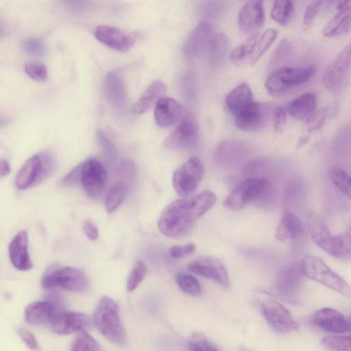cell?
Here are the masks:
<instances>
[{
    "label": "cell",
    "mask_w": 351,
    "mask_h": 351,
    "mask_svg": "<svg viewBox=\"0 0 351 351\" xmlns=\"http://www.w3.org/2000/svg\"><path fill=\"white\" fill-rule=\"evenodd\" d=\"M196 219L190 208L189 197L180 198L170 203L162 211L158 227L163 235L178 239L189 234Z\"/></svg>",
    "instance_id": "6da1fadb"
},
{
    "label": "cell",
    "mask_w": 351,
    "mask_h": 351,
    "mask_svg": "<svg viewBox=\"0 0 351 351\" xmlns=\"http://www.w3.org/2000/svg\"><path fill=\"white\" fill-rule=\"evenodd\" d=\"M93 321L99 332L110 342L124 346L127 335L117 303L110 298H101L93 315Z\"/></svg>",
    "instance_id": "7a4b0ae2"
},
{
    "label": "cell",
    "mask_w": 351,
    "mask_h": 351,
    "mask_svg": "<svg viewBox=\"0 0 351 351\" xmlns=\"http://www.w3.org/2000/svg\"><path fill=\"white\" fill-rule=\"evenodd\" d=\"M307 226L311 238L317 245L330 256L341 259L349 250L350 242L345 234L332 236L322 217L311 210L307 215Z\"/></svg>",
    "instance_id": "3957f363"
},
{
    "label": "cell",
    "mask_w": 351,
    "mask_h": 351,
    "mask_svg": "<svg viewBox=\"0 0 351 351\" xmlns=\"http://www.w3.org/2000/svg\"><path fill=\"white\" fill-rule=\"evenodd\" d=\"M315 65L302 67L285 66L274 69L267 77L265 86L274 97L285 95L292 89L308 82L316 72Z\"/></svg>",
    "instance_id": "277c9868"
},
{
    "label": "cell",
    "mask_w": 351,
    "mask_h": 351,
    "mask_svg": "<svg viewBox=\"0 0 351 351\" xmlns=\"http://www.w3.org/2000/svg\"><path fill=\"white\" fill-rule=\"evenodd\" d=\"M299 267L305 277L346 297H350V285L319 258L313 255H306L302 258Z\"/></svg>",
    "instance_id": "5b68a950"
},
{
    "label": "cell",
    "mask_w": 351,
    "mask_h": 351,
    "mask_svg": "<svg viewBox=\"0 0 351 351\" xmlns=\"http://www.w3.org/2000/svg\"><path fill=\"white\" fill-rule=\"evenodd\" d=\"M270 189L269 181L265 178H248L236 186L223 202L224 207L232 210L243 209L247 204L263 199Z\"/></svg>",
    "instance_id": "8992f818"
},
{
    "label": "cell",
    "mask_w": 351,
    "mask_h": 351,
    "mask_svg": "<svg viewBox=\"0 0 351 351\" xmlns=\"http://www.w3.org/2000/svg\"><path fill=\"white\" fill-rule=\"evenodd\" d=\"M56 167L53 156L45 152L30 157L21 167L15 178L19 189H26L40 184L53 173Z\"/></svg>",
    "instance_id": "52a82bcc"
},
{
    "label": "cell",
    "mask_w": 351,
    "mask_h": 351,
    "mask_svg": "<svg viewBox=\"0 0 351 351\" xmlns=\"http://www.w3.org/2000/svg\"><path fill=\"white\" fill-rule=\"evenodd\" d=\"M45 289L60 287L74 292H84L89 287L86 274L80 269L71 267L50 266L45 272L42 280Z\"/></svg>",
    "instance_id": "ba28073f"
},
{
    "label": "cell",
    "mask_w": 351,
    "mask_h": 351,
    "mask_svg": "<svg viewBox=\"0 0 351 351\" xmlns=\"http://www.w3.org/2000/svg\"><path fill=\"white\" fill-rule=\"evenodd\" d=\"M204 173V165L199 158L191 157L174 171L172 182L175 190L182 196L192 194L202 181Z\"/></svg>",
    "instance_id": "9c48e42d"
},
{
    "label": "cell",
    "mask_w": 351,
    "mask_h": 351,
    "mask_svg": "<svg viewBox=\"0 0 351 351\" xmlns=\"http://www.w3.org/2000/svg\"><path fill=\"white\" fill-rule=\"evenodd\" d=\"M257 302L262 315L274 330L287 333L299 328L298 322L281 303L267 298H260Z\"/></svg>",
    "instance_id": "30bf717a"
},
{
    "label": "cell",
    "mask_w": 351,
    "mask_h": 351,
    "mask_svg": "<svg viewBox=\"0 0 351 351\" xmlns=\"http://www.w3.org/2000/svg\"><path fill=\"white\" fill-rule=\"evenodd\" d=\"M351 63V45L348 43L326 66L322 77L323 85L328 90H339L346 82Z\"/></svg>",
    "instance_id": "8fae6325"
},
{
    "label": "cell",
    "mask_w": 351,
    "mask_h": 351,
    "mask_svg": "<svg viewBox=\"0 0 351 351\" xmlns=\"http://www.w3.org/2000/svg\"><path fill=\"white\" fill-rule=\"evenodd\" d=\"M80 183L86 193L93 199L99 198L105 191L107 173L104 165L95 158L81 163Z\"/></svg>",
    "instance_id": "7c38bea8"
},
{
    "label": "cell",
    "mask_w": 351,
    "mask_h": 351,
    "mask_svg": "<svg viewBox=\"0 0 351 351\" xmlns=\"http://www.w3.org/2000/svg\"><path fill=\"white\" fill-rule=\"evenodd\" d=\"M274 108L267 103L253 102L235 116L237 127L245 132H256L265 127L272 117Z\"/></svg>",
    "instance_id": "4fadbf2b"
},
{
    "label": "cell",
    "mask_w": 351,
    "mask_h": 351,
    "mask_svg": "<svg viewBox=\"0 0 351 351\" xmlns=\"http://www.w3.org/2000/svg\"><path fill=\"white\" fill-rule=\"evenodd\" d=\"M197 142V126L191 116L184 117L164 141L168 149L184 151L193 148Z\"/></svg>",
    "instance_id": "5bb4252c"
},
{
    "label": "cell",
    "mask_w": 351,
    "mask_h": 351,
    "mask_svg": "<svg viewBox=\"0 0 351 351\" xmlns=\"http://www.w3.org/2000/svg\"><path fill=\"white\" fill-rule=\"evenodd\" d=\"M303 276L299 265H290L282 269L276 279L274 290L277 295L289 302L298 300Z\"/></svg>",
    "instance_id": "9a60e30c"
},
{
    "label": "cell",
    "mask_w": 351,
    "mask_h": 351,
    "mask_svg": "<svg viewBox=\"0 0 351 351\" xmlns=\"http://www.w3.org/2000/svg\"><path fill=\"white\" fill-rule=\"evenodd\" d=\"M187 268L191 272L212 280L228 288L230 286L228 274L223 265L211 256H202L190 262Z\"/></svg>",
    "instance_id": "2e32d148"
},
{
    "label": "cell",
    "mask_w": 351,
    "mask_h": 351,
    "mask_svg": "<svg viewBox=\"0 0 351 351\" xmlns=\"http://www.w3.org/2000/svg\"><path fill=\"white\" fill-rule=\"evenodd\" d=\"M213 37L212 27L208 22H199L189 34L183 52L189 59H196L208 51Z\"/></svg>",
    "instance_id": "e0dca14e"
},
{
    "label": "cell",
    "mask_w": 351,
    "mask_h": 351,
    "mask_svg": "<svg viewBox=\"0 0 351 351\" xmlns=\"http://www.w3.org/2000/svg\"><path fill=\"white\" fill-rule=\"evenodd\" d=\"M90 323L89 317L82 313L66 311L56 313L50 326L58 335H69L84 330Z\"/></svg>",
    "instance_id": "ac0fdd59"
},
{
    "label": "cell",
    "mask_w": 351,
    "mask_h": 351,
    "mask_svg": "<svg viewBox=\"0 0 351 351\" xmlns=\"http://www.w3.org/2000/svg\"><path fill=\"white\" fill-rule=\"evenodd\" d=\"M94 35L97 40L106 46L121 51L128 50L134 41L132 34L110 25L97 27Z\"/></svg>",
    "instance_id": "d6986e66"
},
{
    "label": "cell",
    "mask_w": 351,
    "mask_h": 351,
    "mask_svg": "<svg viewBox=\"0 0 351 351\" xmlns=\"http://www.w3.org/2000/svg\"><path fill=\"white\" fill-rule=\"evenodd\" d=\"M311 321L317 327L332 333H344L350 328L347 319L331 308H323L317 311L313 315Z\"/></svg>",
    "instance_id": "ffe728a7"
},
{
    "label": "cell",
    "mask_w": 351,
    "mask_h": 351,
    "mask_svg": "<svg viewBox=\"0 0 351 351\" xmlns=\"http://www.w3.org/2000/svg\"><path fill=\"white\" fill-rule=\"evenodd\" d=\"M264 19L262 1H250L246 2L239 12V27L245 34L252 33L262 27Z\"/></svg>",
    "instance_id": "44dd1931"
},
{
    "label": "cell",
    "mask_w": 351,
    "mask_h": 351,
    "mask_svg": "<svg viewBox=\"0 0 351 351\" xmlns=\"http://www.w3.org/2000/svg\"><path fill=\"white\" fill-rule=\"evenodd\" d=\"M248 154V147L242 141L226 139L217 147L215 159L220 165H232L240 162Z\"/></svg>",
    "instance_id": "7402d4cb"
},
{
    "label": "cell",
    "mask_w": 351,
    "mask_h": 351,
    "mask_svg": "<svg viewBox=\"0 0 351 351\" xmlns=\"http://www.w3.org/2000/svg\"><path fill=\"white\" fill-rule=\"evenodd\" d=\"M12 264L20 271H28L32 263L28 253V237L24 230L19 231L12 239L8 247Z\"/></svg>",
    "instance_id": "603a6c76"
},
{
    "label": "cell",
    "mask_w": 351,
    "mask_h": 351,
    "mask_svg": "<svg viewBox=\"0 0 351 351\" xmlns=\"http://www.w3.org/2000/svg\"><path fill=\"white\" fill-rule=\"evenodd\" d=\"M154 112L157 125L161 128H167L178 121L182 109L176 100L164 96L154 106Z\"/></svg>",
    "instance_id": "cb8c5ba5"
},
{
    "label": "cell",
    "mask_w": 351,
    "mask_h": 351,
    "mask_svg": "<svg viewBox=\"0 0 351 351\" xmlns=\"http://www.w3.org/2000/svg\"><path fill=\"white\" fill-rule=\"evenodd\" d=\"M350 1H338L337 12L323 27L322 32L323 36L326 37H333L350 32Z\"/></svg>",
    "instance_id": "d4e9b609"
},
{
    "label": "cell",
    "mask_w": 351,
    "mask_h": 351,
    "mask_svg": "<svg viewBox=\"0 0 351 351\" xmlns=\"http://www.w3.org/2000/svg\"><path fill=\"white\" fill-rule=\"evenodd\" d=\"M166 89V86L162 81L155 80L152 82L132 106V113L134 114H141L147 111L153 106H155L161 97H164Z\"/></svg>",
    "instance_id": "484cf974"
},
{
    "label": "cell",
    "mask_w": 351,
    "mask_h": 351,
    "mask_svg": "<svg viewBox=\"0 0 351 351\" xmlns=\"http://www.w3.org/2000/svg\"><path fill=\"white\" fill-rule=\"evenodd\" d=\"M302 223L294 213L287 210L282 215L276 228L275 235L279 241L295 240L302 233Z\"/></svg>",
    "instance_id": "4316f807"
},
{
    "label": "cell",
    "mask_w": 351,
    "mask_h": 351,
    "mask_svg": "<svg viewBox=\"0 0 351 351\" xmlns=\"http://www.w3.org/2000/svg\"><path fill=\"white\" fill-rule=\"evenodd\" d=\"M316 103V97L313 93H304L289 102L286 110L293 117L306 121L315 113Z\"/></svg>",
    "instance_id": "83f0119b"
},
{
    "label": "cell",
    "mask_w": 351,
    "mask_h": 351,
    "mask_svg": "<svg viewBox=\"0 0 351 351\" xmlns=\"http://www.w3.org/2000/svg\"><path fill=\"white\" fill-rule=\"evenodd\" d=\"M56 314L54 305L49 302H35L25 311V321L30 325L50 324Z\"/></svg>",
    "instance_id": "f1b7e54d"
},
{
    "label": "cell",
    "mask_w": 351,
    "mask_h": 351,
    "mask_svg": "<svg viewBox=\"0 0 351 351\" xmlns=\"http://www.w3.org/2000/svg\"><path fill=\"white\" fill-rule=\"evenodd\" d=\"M252 91L249 84L243 82L234 88L226 97V104L235 115L243 108L254 102Z\"/></svg>",
    "instance_id": "f546056e"
},
{
    "label": "cell",
    "mask_w": 351,
    "mask_h": 351,
    "mask_svg": "<svg viewBox=\"0 0 351 351\" xmlns=\"http://www.w3.org/2000/svg\"><path fill=\"white\" fill-rule=\"evenodd\" d=\"M338 109L339 106L337 104H332L315 112L313 115L306 121V133L302 137V139L300 140L299 145L302 146L306 143L308 135L321 129L328 119H330L337 114Z\"/></svg>",
    "instance_id": "4dcf8cb0"
},
{
    "label": "cell",
    "mask_w": 351,
    "mask_h": 351,
    "mask_svg": "<svg viewBox=\"0 0 351 351\" xmlns=\"http://www.w3.org/2000/svg\"><path fill=\"white\" fill-rule=\"evenodd\" d=\"M104 90L108 101L114 106H121L125 99V92L121 77L110 72L105 77Z\"/></svg>",
    "instance_id": "1f68e13d"
},
{
    "label": "cell",
    "mask_w": 351,
    "mask_h": 351,
    "mask_svg": "<svg viewBox=\"0 0 351 351\" xmlns=\"http://www.w3.org/2000/svg\"><path fill=\"white\" fill-rule=\"evenodd\" d=\"M229 49L228 37L220 32L213 36L208 49V53L213 66H219L225 60Z\"/></svg>",
    "instance_id": "d6a6232c"
},
{
    "label": "cell",
    "mask_w": 351,
    "mask_h": 351,
    "mask_svg": "<svg viewBox=\"0 0 351 351\" xmlns=\"http://www.w3.org/2000/svg\"><path fill=\"white\" fill-rule=\"evenodd\" d=\"M258 36L259 32H254L231 51L230 59L234 65L241 66L251 60Z\"/></svg>",
    "instance_id": "836d02e7"
},
{
    "label": "cell",
    "mask_w": 351,
    "mask_h": 351,
    "mask_svg": "<svg viewBox=\"0 0 351 351\" xmlns=\"http://www.w3.org/2000/svg\"><path fill=\"white\" fill-rule=\"evenodd\" d=\"M189 205L196 218L206 213L215 203L216 196L210 191H204L192 197H189Z\"/></svg>",
    "instance_id": "e575fe53"
},
{
    "label": "cell",
    "mask_w": 351,
    "mask_h": 351,
    "mask_svg": "<svg viewBox=\"0 0 351 351\" xmlns=\"http://www.w3.org/2000/svg\"><path fill=\"white\" fill-rule=\"evenodd\" d=\"M293 56V48L291 42L287 38H283L273 52L269 66L274 69L285 66V64L291 60Z\"/></svg>",
    "instance_id": "d590c367"
},
{
    "label": "cell",
    "mask_w": 351,
    "mask_h": 351,
    "mask_svg": "<svg viewBox=\"0 0 351 351\" xmlns=\"http://www.w3.org/2000/svg\"><path fill=\"white\" fill-rule=\"evenodd\" d=\"M278 32L275 29L268 28L263 32L260 37L258 36L250 60L252 65L255 64L258 61L272 43L276 40Z\"/></svg>",
    "instance_id": "8d00e7d4"
},
{
    "label": "cell",
    "mask_w": 351,
    "mask_h": 351,
    "mask_svg": "<svg viewBox=\"0 0 351 351\" xmlns=\"http://www.w3.org/2000/svg\"><path fill=\"white\" fill-rule=\"evenodd\" d=\"M328 176L333 184L349 199L351 195L350 177L339 167H332Z\"/></svg>",
    "instance_id": "74e56055"
},
{
    "label": "cell",
    "mask_w": 351,
    "mask_h": 351,
    "mask_svg": "<svg viewBox=\"0 0 351 351\" xmlns=\"http://www.w3.org/2000/svg\"><path fill=\"white\" fill-rule=\"evenodd\" d=\"M128 192V187L123 183H117L112 186L107 193L105 201L108 212L114 211L124 201Z\"/></svg>",
    "instance_id": "f35d334b"
},
{
    "label": "cell",
    "mask_w": 351,
    "mask_h": 351,
    "mask_svg": "<svg viewBox=\"0 0 351 351\" xmlns=\"http://www.w3.org/2000/svg\"><path fill=\"white\" fill-rule=\"evenodd\" d=\"M293 13V4L290 1H276L271 10V17L282 25H286Z\"/></svg>",
    "instance_id": "ab89813d"
},
{
    "label": "cell",
    "mask_w": 351,
    "mask_h": 351,
    "mask_svg": "<svg viewBox=\"0 0 351 351\" xmlns=\"http://www.w3.org/2000/svg\"><path fill=\"white\" fill-rule=\"evenodd\" d=\"M69 351H101L97 341L85 330L80 331Z\"/></svg>",
    "instance_id": "60d3db41"
},
{
    "label": "cell",
    "mask_w": 351,
    "mask_h": 351,
    "mask_svg": "<svg viewBox=\"0 0 351 351\" xmlns=\"http://www.w3.org/2000/svg\"><path fill=\"white\" fill-rule=\"evenodd\" d=\"M176 280L183 292L193 296L201 294V285L194 276L185 273H179L176 275Z\"/></svg>",
    "instance_id": "b9f144b4"
},
{
    "label": "cell",
    "mask_w": 351,
    "mask_h": 351,
    "mask_svg": "<svg viewBox=\"0 0 351 351\" xmlns=\"http://www.w3.org/2000/svg\"><path fill=\"white\" fill-rule=\"evenodd\" d=\"M147 268L141 260L136 261L127 280V290L132 291L139 285L146 275Z\"/></svg>",
    "instance_id": "7bdbcfd3"
},
{
    "label": "cell",
    "mask_w": 351,
    "mask_h": 351,
    "mask_svg": "<svg viewBox=\"0 0 351 351\" xmlns=\"http://www.w3.org/2000/svg\"><path fill=\"white\" fill-rule=\"evenodd\" d=\"M322 342L330 351H351L350 337L327 336Z\"/></svg>",
    "instance_id": "ee69618b"
},
{
    "label": "cell",
    "mask_w": 351,
    "mask_h": 351,
    "mask_svg": "<svg viewBox=\"0 0 351 351\" xmlns=\"http://www.w3.org/2000/svg\"><path fill=\"white\" fill-rule=\"evenodd\" d=\"M189 346L191 351H217L216 346L200 332L191 336Z\"/></svg>",
    "instance_id": "f6af8a7d"
},
{
    "label": "cell",
    "mask_w": 351,
    "mask_h": 351,
    "mask_svg": "<svg viewBox=\"0 0 351 351\" xmlns=\"http://www.w3.org/2000/svg\"><path fill=\"white\" fill-rule=\"evenodd\" d=\"M24 70L29 77L37 82H45L48 77L47 69L40 62H27L24 66Z\"/></svg>",
    "instance_id": "bcb514c9"
},
{
    "label": "cell",
    "mask_w": 351,
    "mask_h": 351,
    "mask_svg": "<svg viewBox=\"0 0 351 351\" xmlns=\"http://www.w3.org/2000/svg\"><path fill=\"white\" fill-rule=\"evenodd\" d=\"M24 50L33 56H41L45 53V47L43 41L35 37H29L23 42Z\"/></svg>",
    "instance_id": "7dc6e473"
},
{
    "label": "cell",
    "mask_w": 351,
    "mask_h": 351,
    "mask_svg": "<svg viewBox=\"0 0 351 351\" xmlns=\"http://www.w3.org/2000/svg\"><path fill=\"white\" fill-rule=\"evenodd\" d=\"M302 182L299 179L290 180L285 189V196L288 201L295 200L302 191Z\"/></svg>",
    "instance_id": "c3c4849f"
},
{
    "label": "cell",
    "mask_w": 351,
    "mask_h": 351,
    "mask_svg": "<svg viewBox=\"0 0 351 351\" xmlns=\"http://www.w3.org/2000/svg\"><path fill=\"white\" fill-rule=\"evenodd\" d=\"M221 8V2L219 1H206L203 3L200 7V14L207 18H213L220 12Z\"/></svg>",
    "instance_id": "681fc988"
},
{
    "label": "cell",
    "mask_w": 351,
    "mask_h": 351,
    "mask_svg": "<svg viewBox=\"0 0 351 351\" xmlns=\"http://www.w3.org/2000/svg\"><path fill=\"white\" fill-rule=\"evenodd\" d=\"M272 118L275 132L277 133L281 132L284 128L286 121L285 110L281 106L274 108L272 112Z\"/></svg>",
    "instance_id": "f907efd6"
},
{
    "label": "cell",
    "mask_w": 351,
    "mask_h": 351,
    "mask_svg": "<svg viewBox=\"0 0 351 351\" xmlns=\"http://www.w3.org/2000/svg\"><path fill=\"white\" fill-rule=\"evenodd\" d=\"M195 245L189 243L183 245H174L170 247L169 253L173 258H182L193 254L195 250Z\"/></svg>",
    "instance_id": "816d5d0a"
},
{
    "label": "cell",
    "mask_w": 351,
    "mask_h": 351,
    "mask_svg": "<svg viewBox=\"0 0 351 351\" xmlns=\"http://www.w3.org/2000/svg\"><path fill=\"white\" fill-rule=\"evenodd\" d=\"M97 136L98 142L106 154L110 158L115 157V147L106 135L102 131H98Z\"/></svg>",
    "instance_id": "f5cc1de1"
},
{
    "label": "cell",
    "mask_w": 351,
    "mask_h": 351,
    "mask_svg": "<svg viewBox=\"0 0 351 351\" xmlns=\"http://www.w3.org/2000/svg\"><path fill=\"white\" fill-rule=\"evenodd\" d=\"M81 169L82 165L80 163L66 175V176L62 179V184L64 186H71L80 183Z\"/></svg>",
    "instance_id": "db71d44e"
},
{
    "label": "cell",
    "mask_w": 351,
    "mask_h": 351,
    "mask_svg": "<svg viewBox=\"0 0 351 351\" xmlns=\"http://www.w3.org/2000/svg\"><path fill=\"white\" fill-rule=\"evenodd\" d=\"M321 5L322 1H314L308 5L304 14V23L306 25H308L312 23L319 12Z\"/></svg>",
    "instance_id": "11a10c76"
},
{
    "label": "cell",
    "mask_w": 351,
    "mask_h": 351,
    "mask_svg": "<svg viewBox=\"0 0 351 351\" xmlns=\"http://www.w3.org/2000/svg\"><path fill=\"white\" fill-rule=\"evenodd\" d=\"M135 165L131 160L123 161L118 167L119 175L124 179H130L135 173Z\"/></svg>",
    "instance_id": "9f6ffc18"
},
{
    "label": "cell",
    "mask_w": 351,
    "mask_h": 351,
    "mask_svg": "<svg viewBox=\"0 0 351 351\" xmlns=\"http://www.w3.org/2000/svg\"><path fill=\"white\" fill-rule=\"evenodd\" d=\"M82 228L87 238L95 241L99 237V230L96 223L91 219H86L82 223Z\"/></svg>",
    "instance_id": "6f0895ef"
},
{
    "label": "cell",
    "mask_w": 351,
    "mask_h": 351,
    "mask_svg": "<svg viewBox=\"0 0 351 351\" xmlns=\"http://www.w3.org/2000/svg\"><path fill=\"white\" fill-rule=\"evenodd\" d=\"M265 160L261 158L252 160L245 165L243 173L246 175H251L259 171L265 165Z\"/></svg>",
    "instance_id": "680465c9"
},
{
    "label": "cell",
    "mask_w": 351,
    "mask_h": 351,
    "mask_svg": "<svg viewBox=\"0 0 351 351\" xmlns=\"http://www.w3.org/2000/svg\"><path fill=\"white\" fill-rule=\"evenodd\" d=\"M18 333L29 348L34 350L37 348L38 344L36 339L30 331L25 328H20L18 329Z\"/></svg>",
    "instance_id": "91938a15"
},
{
    "label": "cell",
    "mask_w": 351,
    "mask_h": 351,
    "mask_svg": "<svg viewBox=\"0 0 351 351\" xmlns=\"http://www.w3.org/2000/svg\"><path fill=\"white\" fill-rule=\"evenodd\" d=\"M10 170V165L5 160H0V178L6 176Z\"/></svg>",
    "instance_id": "94428289"
},
{
    "label": "cell",
    "mask_w": 351,
    "mask_h": 351,
    "mask_svg": "<svg viewBox=\"0 0 351 351\" xmlns=\"http://www.w3.org/2000/svg\"><path fill=\"white\" fill-rule=\"evenodd\" d=\"M9 123V120L6 117L0 115V128L6 126Z\"/></svg>",
    "instance_id": "6125c7cd"
},
{
    "label": "cell",
    "mask_w": 351,
    "mask_h": 351,
    "mask_svg": "<svg viewBox=\"0 0 351 351\" xmlns=\"http://www.w3.org/2000/svg\"><path fill=\"white\" fill-rule=\"evenodd\" d=\"M239 351H253V350L252 349L247 348V347H245L244 346H241L239 348Z\"/></svg>",
    "instance_id": "be15d7a7"
},
{
    "label": "cell",
    "mask_w": 351,
    "mask_h": 351,
    "mask_svg": "<svg viewBox=\"0 0 351 351\" xmlns=\"http://www.w3.org/2000/svg\"><path fill=\"white\" fill-rule=\"evenodd\" d=\"M2 32H3V27H2V25H1V24L0 23V34H2Z\"/></svg>",
    "instance_id": "e7e4bbea"
}]
</instances>
